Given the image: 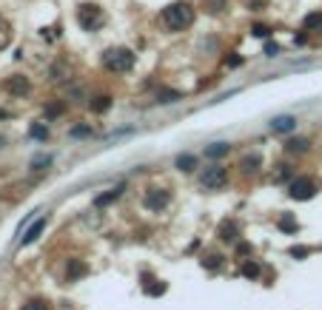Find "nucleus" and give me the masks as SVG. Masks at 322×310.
<instances>
[{
	"mask_svg": "<svg viewBox=\"0 0 322 310\" xmlns=\"http://www.w3.org/2000/svg\"><path fill=\"white\" fill-rule=\"evenodd\" d=\"M163 20H166L168 29L183 31V29H188V26L194 23V6H191V3H186V0L171 3V6H166V12H163Z\"/></svg>",
	"mask_w": 322,
	"mask_h": 310,
	"instance_id": "nucleus-1",
	"label": "nucleus"
},
{
	"mask_svg": "<svg viewBox=\"0 0 322 310\" xmlns=\"http://www.w3.org/2000/svg\"><path fill=\"white\" fill-rule=\"evenodd\" d=\"M103 66L114 74H123V71H131L134 66V54L129 49H109L103 54Z\"/></svg>",
	"mask_w": 322,
	"mask_h": 310,
	"instance_id": "nucleus-2",
	"label": "nucleus"
},
{
	"mask_svg": "<svg viewBox=\"0 0 322 310\" xmlns=\"http://www.w3.org/2000/svg\"><path fill=\"white\" fill-rule=\"evenodd\" d=\"M77 20H80V26L86 31H92L103 23V9L94 6V3H86V6H80V12H77Z\"/></svg>",
	"mask_w": 322,
	"mask_h": 310,
	"instance_id": "nucleus-3",
	"label": "nucleus"
},
{
	"mask_svg": "<svg viewBox=\"0 0 322 310\" xmlns=\"http://www.w3.org/2000/svg\"><path fill=\"white\" fill-rule=\"evenodd\" d=\"M288 194H291V199L305 202V199H311V196L316 194V183H314V179H308V176H299V179H294V183H291Z\"/></svg>",
	"mask_w": 322,
	"mask_h": 310,
	"instance_id": "nucleus-4",
	"label": "nucleus"
},
{
	"mask_svg": "<svg viewBox=\"0 0 322 310\" xmlns=\"http://www.w3.org/2000/svg\"><path fill=\"white\" fill-rule=\"evenodd\" d=\"M225 183H228V171H225L223 165H211V168H205V174H203V188L217 191V188H223Z\"/></svg>",
	"mask_w": 322,
	"mask_h": 310,
	"instance_id": "nucleus-5",
	"label": "nucleus"
},
{
	"mask_svg": "<svg viewBox=\"0 0 322 310\" xmlns=\"http://www.w3.org/2000/svg\"><path fill=\"white\" fill-rule=\"evenodd\" d=\"M168 199H171V194L166 188H149L146 196H142V205L149 208V211H163L168 205Z\"/></svg>",
	"mask_w": 322,
	"mask_h": 310,
	"instance_id": "nucleus-6",
	"label": "nucleus"
},
{
	"mask_svg": "<svg viewBox=\"0 0 322 310\" xmlns=\"http://www.w3.org/2000/svg\"><path fill=\"white\" fill-rule=\"evenodd\" d=\"M29 80L23 77V74H14V77H9L6 80V92L9 94H14V97H23V94H29Z\"/></svg>",
	"mask_w": 322,
	"mask_h": 310,
	"instance_id": "nucleus-7",
	"label": "nucleus"
},
{
	"mask_svg": "<svg viewBox=\"0 0 322 310\" xmlns=\"http://www.w3.org/2000/svg\"><path fill=\"white\" fill-rule=\"evenodd\" d=\"M46 222H49V216H40L38 222H34V225H31L29 231H26L23 236H20V242H23V245H31V242H38V236H40V233L46 231Z\"/></svg>",
	"mask_w": 322,
	"mask_h": 310,
	"instance_id": "nucleus-8",
	"label": "nucleus"
},
{
	"mask_svg": "<svg viewBox=\"0 0 322 310\" xmlns=\"http://www.w3.org/2000/svg\"><path fill=\"white\" fill-rule=\"evenodd\" d=\"M271 128L277 131V134H285V131H294V128H297V117H291V114L274 117V120H271Z\"/></svg>",
	"mask_w": 322,
	"mask_h": 310,
	"instance_id": "nucleus-9",
	"label": "nucleus"
},
{
	"mask_svg": "<svg viewBox=\"0 0 322 310\" xmlns=\"http://www.w3.org/2000/svg\"><path fill=\"white\" fill-rule=\"evenodd\" d=\"M123 188H126L123 183H120V185H114L112 191H105V194H100L97 199H94V205H97V208H105V205H109V202L120 199V194H123Z\"/></svg>",
	"mask_w": 322,
	"mask_h": 310,
	"instance_id": "nucleus-10",
	"label": "nucleus"
},
{
	"mask_svg": "<svg viewBox=\"0 0 322 310\" xmlns=\"http://www.w3.org/2000/svg\"><path fill=\"white\" fill-rule=\"evenodd\" d=\"M217 233H220V239H223V242H237V236H240V228H237V222H223Z\"/></svg>",
	"mask_w": 322,
	"mask_h": 310,
	"instance_id": "nucleus-11",
	"label": "nucleus"
},
{
	"mask_svg": "<svg viewBox=\"0 0 322 310\" xmlns=\"http://www.w3.org/2000/svg\"><path fill=\"white\" fill-rule=\"evenodd\" d=\"M228 151H231L228 142H211V145L205 148V157H208V159H220V157H225Z\"/></svg>",
	"mask_w": 322,
	"mask_h": 310,
	"instance_id": "nucleus-12",
	"label": "nucleus"
},
{
	"mask_svg": "<svg viewBox=\"0 0 322 310\" xmlns=\"http://www.w3.org/2000/svg\"><path fill=\"white\" fill-rule=\"evenodd\" d=\"M285 151H288V154H305V151H308V140H302V137H294V140L285 142Z\"/></svg>",
	"mask_w": 322,
	"mask_h": 310,
	"instance_id": "nucleus-13",
	"label": "nucleus"
},
{
	"mask_svg": "<svg viewBox=\"0 0 322 310\" xmlns=\"http://www.w3.org/2000/svg\"><path fill=\"white\" fill-rule=\"evenodd\" d=\"M277 225H279V231H285V233H297V228H299V225H297V219H294L291 213H282Z\"/></svg>",
	"mask_w": 322,
	"mask_h": 310,
	"instance_id": "nucleus-14",
	"label": "nucleus"
},
{
	"mask_svg": "<svg viewBox=\"0 0 322 310\" xmlns=\"http://www.w3.org/2000/svg\"><path fill=\"white\" fill-rule=\"evenodd\" d=\"M177 168L180 171H194L197 168V157H194V154H180V157H177Z\"/></svg>",
	"mask_w": 322,
	"mask_h": 310,
	"instance_id": "nucleus-15",
	"label": "nucleus"
},
{
	"mask_svg": "<svg viewBox=\"0 0 322 310\" xmlns=\"http://www.w3.org/2000/svg\"><path fill=\"white\" fill-rule=\"evenodd\" d=\"M260 162H262V159H260V154H251V157H245V159L240 162V168L245 171V174H254V171L260 168Z\"/></svg>",
	"mask_w": 322,
	"mask_h": 310,
	"instance_id": "nucleus-16",
	"label": "nucleus"
},
{
	"mask_svg": "<svg viewBox=\"0 0 322 310\" xmlns=\"http://www.w3.org/2000/svg\"><path fill=\"white\" fill-rule=\"evenodd\" d=\"M177 100H180V92H171V88H160V92H157V103H177Z\"/></svg>",
	"mask_w": 322,
	"mask_h": 310,
	"instance_id": "nucleus-17",
	"label": "nucleus"
},
{
	"mask_svg": "<svg viewBox=\"0 0 322 310\" xmlns=\"http://www.w3.org/2000/svg\"><path fill=\"white\" fill-rule=\"evenodd\" d=\"M83 273H86V265L83 262H77V259L68 262V279H80Z\"/></svg>",
	"mask_w": 322,
	"mask_h": 310,
	"instance_id": "nucleus-18",
	"label": "nucleus"
},
{
	"mask_svg": "<svg viewBox=\"0 0 322 310\" xmlns=\"http://www.w3.org/2000/svg\"><path fill=\"white\" fill-rule=\"evenodd\" d=\"M305 29H322V12H311L308 17L302 20Z\"/></svg>",
	"mask_w": 322,
	"mask_h": 310,
	"instance_id": "nucleus-19",
	"label": "nucleus"
},
{
	"mask_svg": "<svg viewBox=\"0 0 322 310\" xmlns=\"http://www.w3.org/2000/svg\"><path fill=\"white\" fill-rule=\"evenodd\" d=\"M242 276H245V279H257V276H260V265H257V262H245V265H242Z\"/></svg>",
	"mask_w": 322,
	"mask_h": 310,
	"instance_id": "nucleus-20",
	"label": "nucleus"
},
{
	"mask_svg": "<svg viewBox=\"0 0 322 310\" xmlns=\"http://www.w3.org/2000/svg\"><path fill=\"white\" fill-rule=\"evenodd\" d=\"M109 105H112V97H97V100H92V111H97V114H103L105 108H109Z\"/></svg>",
	"mask_w": 322,
	"mask_h": 310,
	"instance_id": "nucleus-21",
	"label": "nucleus"
},
{
	"mask_svg": "<svg viewBox=\"0 0 322 310\" xmlns=\"http://www.w3.org/2000/svg\"><path fill=\"white\" fill-rule=\"evenodd\" d=\"M220 259H223V256H217V253H208V256H203V268H208V270H217V268H220Z\"/></svg>",
	"mask_w": 322,
	"mask_h": 310,
	"instance_id": "nucleus-22",
	"label": "nucleus"
},
{
	"mask_svg": "<svg viewBox=\"0 0 322 310\" xmlns=\"http://www.w3.org/2000/svg\"><path fill=\"white\" fill-rule=\"evenodd\" d=\"M203 9H208V12H223L225 0H203Z\"/></svg>",
	"mask_w": 322,
	"mask_h": 310,
	"instance_id": "nucleus-23",
	"label": "nucleus"
},
{
	"mask_svg": "<svg viewBox=\"0 0 322 310\" xmlns=\"http://www.w3.org/2000/svg\"><path fill=\"white\" fill-rule=\"evenodd\" d=\"M31 137H34V140H46V137H49V128L46 125H31Z\"/></svg>",
	"mask_w": 322,
	"mask_h": 310,
	"instance_id": "nucleus-24",
	"label": "nucleus"
},
{
	"mask_svg": "<svg viewBox=\"0 0 322 310\" xmlns=\"http://www.w3.org/2000/svg\"><path fill=\"white\" fill-rule=\"evenodd\" d=\"M268 31H271V29H268L265 23H254V26H251V34H254V37H268Z\"/></svg>",
	"mask_w": 322,
	"mask_h": 310,
	"instance_id": "nucleus-25",
	"label": "nucleus"
},
{
	"mask_svg": "<svg viewBox=\"0 0 322 310\" xmlns=\"http://www.w3.org/2000/svg\"><path fill=\"white\" fill-rule=\"evenodd\" d=\"M288 176H291V168H288V165H279V171L274 174V183H282V179H288Z\"/></svg>",
	"mask_w": 322,
	"mask_h": 310,
	"instance_id": "nucleus-26",
	"label": "nucleus"
},
{
	"mask_svg": "<svg viewBox=\"0 0 322 310\" xmlns=\"http://www.w3.org/2000/svg\"><path fill=\"white\" fill-rule=\"evenodd\" d=\"M49 162H51V157H43V154H40V157H34V162H31V168L43 171V165H49Z\"/></svg>",
	"mask_w": 322,
	"mask_h": 310,
	"instance_id": "nucleus-27",
	"label": "nucleus"
},
{
	"mask_svg": "<svg viewBox=\"0 0 322 310\" xmlns=\"http://www.w3.org/2000/svg\"><path fill=\"white\" fill-rule=\"evenodd\" d=\"M20 310H49V304H46V302H29V304H23Z\"/></svg>",
	"mask_w": 322,
	"mask_h": 310,
	"instance_id": "nucleus-28",
	"label": "nucleus"
},
{
	"mask_svg": "<svg viewBox=\"0 0 322 310\" xmlns=\"http://www.w3.org/2000/svg\"><path fill=\"white\" fill-rule=\"evenodd\" d=\"M265 54L268 57H277L279 54V46H277V43H265Z\"/></svg>",
	"mask_w": 322,
	"mask_h": 310,
	"instance_id": "nucleus-29",
	"label": "nucleus"
},
{
	"mask_svg": "<svg viewBox=\"0 0 322 310\" xmlns=\"http://www.w3.org/2000/svg\"><path fill=\"white\" fill-rule=\"evenodd\" d=\"M88 134H92V128H86V125H80V128L71 131V137H88Z\"/></svg>",
	"mask_w": 322,
	"mask_h": 310,
	"instance_id": "nucleus-30",
	"label": "nucleus"
},
{
	"mask_svg": "<svg viewBox=\"0 0 322 310\" xmlns=\"http://www.w3.org/2000/svg\"><path fill=\"white\" fill-rule=\"evenodd\" d=\"M291 256H297V259H302V256H308V250H305V248H291Z\"/></svg>",
	"mask_w": 322,
	"mask_h": 310,
	"instance_id": "nucleus-31",
	"label": "nucleus"
},
{
	"mask_svg": "<svg viewBox=\"0 0 322 310\" xmlns=\"http://www.w3.org/2000/svg\"><path fill=\"white\" fill-rule=\"evenodd\" d=\"M237 253H240V256H248V253H251V245H245V242H242L240 248H237Z\"/></svg>",
	"mask_w": 322,
	"mask_h": 310,
	"instance_id": "nucleus-32",
	"label": "nucleus"
},
{
	"mask_svg": "<svg viewBox=\"0 0 322 310\" xmlns=\"http://www.w3.org/2000/svg\"><path fill=\"white\" fill-rule=\"evenodd\" d=\"M60 111H63V105H49V111H46V114H49V117H57Z\"/></svg>",
	"mask_w": 322,
	"mask_h": 310,
	"instance_id": "nucleus-33",
	"label": "nucleus"
},
{
	"mask_svg": "<svg viewBox=\"0 0 322 310\" xmlns=\"http://www.w3.org/2000/svg\"><path fill=\"white\" fill-rule=\"evenodd\" d=\"M0 145H3V137H0Z\"/></svg>",
	"mask_w": 322,
	"mask_h": 310,
	"instance_id": "nucleus-34",
	"label": "nucleus"
},
{
	"mask_svg": "<svg viewBox=\"0 0 322 310\" xmlns=\"http://www.w3.org/2000/svg\"><path fill=\"white\" fill-rule=\"evenodd\" d=\"M0 29H3V20H0Z\"/></svg>",
	"mask_w": 322,
	"mask_h": 310,
	"instance_id": "nucleus-35",
	"label": "nucleus"
}]
</instances>
